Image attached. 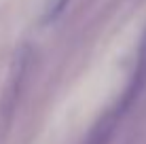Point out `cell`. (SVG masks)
I'll use <instances>...</instances> for the list:
<instances>
[{
	"instance_id": "1",
	"label": "cell",
	"mask_w": 146,
	"mask_h": 144,
	"mask_svg": "<svg viewBox=\"0 0 146 144\" xmlns=\"http://www.w3.org/2000/svg\"><path fill=\"white\" fill-rule=\"evenodd\" d=\"M30 57H32V51H30L28 44L19 47L13 55L11 70H9V78H7V87L0 93V125L4 123V127L11 123V119L15 115L19 96H21V87H23V81H26V74H28Z\"/></svg>"
},
{
	"instance_id": "2",
	"label": "cell",
	"mask_w": 146,
	"mask_h": 144,
	"mask_svg": "<svg viewBox=\"0 0 146 144\" xmlns=\"http://www.w3.org/2000/svg\"><path fill=\"white\" fill-rule=\"evenodd\" d=\"M146 89V30L140 38V47H138V53H135V64H133V72H131V78L127 83V89L123 91L121 100L117 102V110L121 115L127 112V108L142 96V91Z\"/></svg>"
},
{
	"instance_id": "3",
	"label": "cell",
	"mask_w": 146,
	"mask_h": 144,
	"mask_svg": "<svg viewBox=\"0 0 146 144\" xmlns=\"http://www.w3.org/2000/svg\"><path fill=\"white\" fill-rule=\"evenodd\" d=\"M121 117L123 115H121L117 108H112L108 115H104L98 123H95V127L89 131L85 144H108V140H110V136H112V131H114V127H117Z\"/></svg>"
},
{
	"instance_id": "4",
	"label": "cell",
	"mask_w": 146,
	"mask_h": 144,
	"mask_svg": "<svg viewBox=\"0 0 146 144\" xmlns=\"http://www.w3.org/2000/svg\"><path fill=\"white\" fill-rule=\"evenodd\" d=\"M70 0H53L51 7L47 9V17H44V21H53V19H57L59 15L64 13V9L68 7Z\"/></svg>"
}]
</instances>
